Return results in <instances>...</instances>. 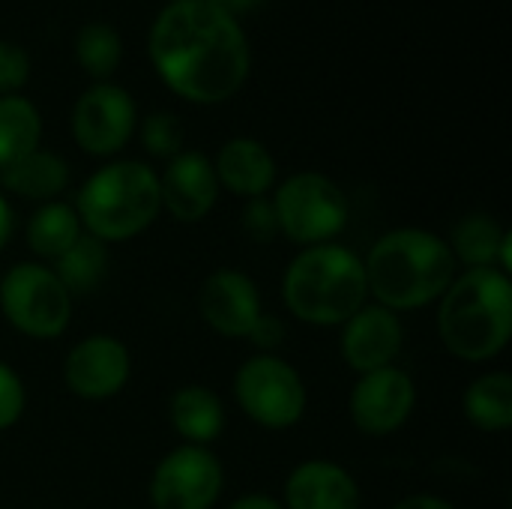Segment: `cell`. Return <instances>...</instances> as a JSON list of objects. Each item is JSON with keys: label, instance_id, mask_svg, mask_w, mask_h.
<instances>
[{"label": "cell", "instance_id": "1", "mask_svg": "<svg viewBox=\"0 0 512 509\" xmlns=\"http://www.w3.org/2000/svg\"><path fill=\"white\" fill-rule=\"evenodd\" d=\"M147 54L162 84L192 105L228 102L252 72L240 18L210 0H171L150 27Z\"/></svg>", "mask_w": 512, "mask_h": 509}, {"label": "cell", "instance_id": "2", "mask_svg": "<svg viewBox=\"0 0 512 509\" xmlns=\"http://www.w3.org/2000/svg\"><path fill=\"white\" fill-rule=\"evenodd\" d=\"M363 267L369 300L396 315L438 303L459 273L447 237L414 225L381 234L363 258Z\"/></svg>", "mask_w": 512, "mask_h": 509}, {"label": "cell", "instance_id": "3", "mask_svg": "<svg viewBox=\"0 0 512 509\" xmlns=\"http://www.w3.org/2000/svg\"><path fill=\"white\" fill-rule=\"evenodd\" d=\"M438 339L462 363H492L512 339V276L498 267L459 270L435 303Z\"/></svg>", "mask_w": 512, "mask_h": 509}, {"label": "cell", "instance_id": "4", "mask_svg": "<svg viewBox=\"0 0 512 509\" xmlns=\"http://www.w3.org/2000/svg\"><path fill=\"white\" fill-rule=\"evenodd\" d=\"M282 303L300 324L342 327L369 303L363 255L339 240L297 249L282 273Z\"/></svg>", "mask_w": 512, "mask_h": 509}, {"label": "cell", "instance_id": "5", "mask_svg": "<svg viewBox=\"0 0 512 509\" xmlns=\"http://www.w3.org/2000/svg\"><path fill=\"white\" fill-rule=\"evenodd\" d=\"M72 207L84 234L105 246L141 237L162 213L159 171L144 159H108L81 183Z\"/></svg>", "mask_w": 512, "mask_h": 509}, {"label": "cell", "instance_id": "6", "mask_svg": "<svg viewBox=\"0 0 512 509\" xmlns=\"http://www.w3.org/2000/svg\"><path fill=\"white\" fill-rule=\"evenodd\" d=\"M273 210L279 222V237L297 249L336 243L348 228L351 204L345 189L321 171H294L276 183Z\"/></svg>", "mask_w": 512, "mask_h": 509}, {"label": "cell", "instance_id": "7", "mask_svg": "<svg viewBox=\"0 0 512 509\" xmlns=\"http://www.w3.org/2000/svg\"><path fill=\"white\" fill-rule=\"evenodd\" d=\"M72 309V294L48 264L18 261L0 276V315L33 342L60 339L72 324Z\"/></svg>", "mask_w": 512, "mask_h": 509}, {"label": "cell", "instance_id": "8", "mask_svg": "<svg viewBox=\"0 0 512 509\" xmlns=\"http://www.w3.org/2000/svg\"><path fill=\"white\" fill-rule=\"evenodd\" d=\"M234 405L246 420L267 432L294 429L309 408L303 375L279 354H252L231 381Z\"/></svg>", "mask_w": 512, "mask_h": 509}, {"label": "cell", "instance_id": "9", "mask_svg": "<svg viewBox=\"0 0 512 509\" xmlns=\"http://www.w3.org/2000/svg\"><path fill=\"white\" fill-rule=\"evenodd\" d=\"M225 492V468L210 447L177 444L168 450L147 483L153 509H213Z\"/></svg>", "mask_w": 512, "mask_h": 509}, {"label": "cell", "instance_id": "10", "mask_svg": "<svg viewBox=\"0 0 512 509\" xmlns=\"http://www.w3.org/2000/svg\"><path fill=\"white\" fill-rule=\"evenodd\" d=\"M72 141L96 159H114L138 129V105L114 81H93L72 105Z\"/></svg>", "mask_w": 512, "mask_h": 509}, {"label": "cell", "instance_id": "11", "mask_svg": "<svg viewBox=\"0 0 512 509\" xmlns=\"http://www.w3.org/2000/svg\"><path fill=\"white\" fill-rule=\"evenodd\" d=\"M417 411V384L411 372L402 366H387L369 375H357L348 414L360 435L366 438H390L408 426Z\"/></svg>", "mask_w": 512, "mask_h": 509}, {"label": "cell", "instance_id": "12", "mask_svg": "<svg viewBox=\"0 0 512 509\" xmlns=\"http://www.w3.org/2000/svg\"><path fill=\"white\" fill-rule=\"evenodd\" d=\"M129 378L132 354L111 333H90L63 357V384L81 402H108L126 390Z\"/></svg>", "mask_w": 512, "mask_h": 509}, {"label": "cell", "instance_id": "13", "mask_svg": "<svg viewBox=\"0 0 512 509\" xmlns=\"http://www.w3.org/2000/svg\"><path fill=\"white\" fill-rule=\"evenodd\" d=\"M198 315L222 339H249L255 321L264 315L258 282L237 267L207 273L198 288Z\"/></svg>", "mask_w": 512, "mask_h": 509}, {"label": "cell", "instance_id": "14", "mask_svg": "<svg viewBox=\"0 0 512 509\" xmlns=\"http://www.w3.org/2000/svg\"><path fill=\"white\" fill-rule=\"evenodd\" d=\"M405 348V324L387 306L363 303L339 327V354L354 375H369L387 366H396Z\"/></svg>", "mask_w": 512, "mask_h": 509}, {"label": "cell", "instance_id": "15", "mask_svg": "<svg viewBox=\"0 0 512 509\" xmlns=\"http://www.w3.org/2000/svg\"><path fill=\"white\" fill-rule=\"evenodd\" d=\"M219 180L213 171V159L201 150H180L159 171V201L162 213H168L180 225L204 222L219 201Z\"/></svg>", "mask_w": 512, "mask_h": 509}, {"label": "cell", "instance_id": "16", "mask_svg": "<svg viewBox=\"0 0 512 509\" xmlns=\"http://www.w3.org/2000/svg\"><path fill=\"white\" fill-rule=\"evenodd\" d=\"M285 509H363L357 477L333 459H306L285 477Z\"/></svg>", "mask_w": 512, "mask_h": 509}, {"label": "cell", "instance_id": "17", "mask_svg": "<svg viewBox=\"0 0 512 509\" xmlns=\"http://www.w3.org/2000/svg\"><path fill=\"white\" fill-rule=\"evenodd\" d=\"M213 171H216L219 186L243 201L264 198L279 183V165L270 147L249 135L228 138L213 156Z\"/></svg>", "mask_w": 512, "mask_h": 509}, {"label": "cell", "instance_id": "18", "mask_svg": "<svg viewBox=\"0 0 512 509\" xmlns=\"http://www.w3.org/2000/svg\"><path fill=\"white\" fill-rule=\"evenodd\" d=\"M168 423L180 444L213 447L225 435L228 411L216 390L204 384H183L168 399Z\"/></svg>", "mask_w": 512, "mask_h": 509}, {"label": "cell", "instance_id": "19", "mask_svg": "<svg viewBox=\"0 0 512 509\" xmlns=\"http://www.w3.org/2000/svg\"><path fill=\"white\" fill-rule=\"evenodd\" d=\"M69 180H72L69 162L60 153L39 147L0 171V192L15 195L21 201L48 204V201H60V195L69 189Z\"/></svg>", "mask_w": 512, "mask_h": 509}, {"label": "cell", "instance_id": "20", "mask_svg": "<svg viewBox=\"0 0 512 509\" xmlns=\"http://www.w3.org/2000/svg\"><path fill=\"white\" fill-rule=\"evenodd\" d=\"M81 234H84L81 219H78L75 207L66 201L36 204V210L30 213V219L24 225V243H27L33 261L48 264V267L57 258H63L78 243Z\"/></svg>", "mask_w": 512, "mask_h": 509}, {"label": "cell", "instance_id": "21", "mask_svg": "<svg viewBox=\"0 0 512 509\" xmlns=\"http://www.w3.org/2000/svg\"><path fill=\"white\" fill-rule=\"evenodd\" d=\"M465 420L483 435H504L512 426V375L489 369L474 378L462 396Z\"/></svg>", "mask_w": 512, "mask_h": 509}, {"label": "cell", "instance_id": "22", "mask_svg": "<svg viewBox=\"0 0 512 509\" xmlns=\"http://www.w3.org/2000/svg\"><path fill=\"white\" fill-rule=\"evenodd\" d=\"M510 234V228L501 225L492 213H468L453 225L447 246L459 270H486L498 267L501 246Z\"/></svg>", "mask_w": 512, "mask_h": 509}, {"label": "cell", "instance_id": "23", "mask_svg": "<svg viewBox=\"0 0 512 509\" xmlns=\"http://www.w3.org/2000/svg\"><path fill=\"white\" fill-rule=\"evenodd\" d=\"M39 147H42L39 108L21 93L0 96V171Z\"/></svg>", "mask_w": 512, "mask_h": 509}, {"label": "cell", "instance_id": "24", "mask_svg": "<svg viewBox=\"0 0 512 509\" xmlns=\"http://www.w3.org/2000/svg\"><path fill=\"white\" fill-rule=\"evenodd\" d=\"M108 264H111V252L102 240L81 234L78 243L51 264V270L57 273V279L63 282V288L75 297H87L93 294L105 279H108Z\"/></svg>", "mask_w": 512, "mask_h": 509}, {"label": "cell", "instance_id": "25", "mask_svg": "<svg viewBox=\"0 0 512 509\" xmlns=\"http://www.w3.org/2000/svg\"><path fill=\"white\" fill-rule=\"evenodd\" d=\"M75 60L93 81H108L123 60V39L105 21H87L75 33Z\"/></svg>", "mask_w": 512, "mask_h": 509}, {"label": "cell", "instance_id": "26", "mask_svg": "<svg viewBox=\"0 0 512 509\" xmlns=\"http://www.w3.org/2000/svg\"><path fill=\"white\" fill-rule=\"evenodd\" d=\"M135 135H138L144 153L153 156V159H162V162H168L180 150H186L183 147V123L171 111H153V114H147L144 120H138Z\"/></svg>", "mask_w": 512, "mask_h": 509}, {"label": "cell", "instance_id": "27", "mask_svg": "<svg viewBox=\"0 0 512 509\" xmlns=\"http://www.w3.org/2000/svg\"><path fill=\"white\" fill-rule=\"evenodd\" d=\"M240 228H243V234H246L249 240H255V243H261V246L279 237V222H276V210H273L270 195L243 201Z\"/></svg>", "mask_w": 512, "mask_h": 509}, {"label": "cell", "instance_id": "28", "mask_svg": "<svg viewBox=\"0 0 512 509\" xmlns=\"http://www.w3.org/2000/svg\"><path fill=\"white\" fill-rule=\"evenodd\" d=\"M30 54L9 39H0V96H15L30 81Z\"/></svg>", "mask_w": 512, "mask_h": 509}, {"label": "cell", "instance_id": "29", "mask_svg": "<svg viewBox=\"0 0 512 509\" xmlns=\"http://www.w3.org/2000/svg\"><path fill=\"white\" fill-rule=\"evenodd\" d=\"M27 408V387L21 381V375L0 360V432L12 429Z\"/></svg>", "mask_w": 512, "mask_h": 509}, {"label": "cell", "instance_id": "30", "mask_svg": "<svg viewBox=\"0 0 512 509\" xmlns=\"http://www.w3.org/2000/svg\"><path fill=\"white\" fill-rule=\"evenodd\" d=\"M285 336H288L285 321H282L279 315L264 312V315L255 321V327H252V333H249L246 342H252L258 354H276V351L285 345Z\"/></svg>", "mask_w": 512, "mask_h": 509}, {"label": "cell", "instance_id": "31", "mask_svg": "<svg viewBox=\"0 0 512 509\" xmlns=\"http://www.w3.org/2000/svg\"><path fill=\"white\" fill-rule=\"evenodd\" d=\"M390 509H459L453 501L441 498V495H429V492H420V495H408L402 501H396Z\"/></svg>", "mask_w": 512, "mask_h": 509}, {"label": "cell", "instance_id": "32", "mask_svg": "<svg viewBox=\"0 0 512 509\" xmlns=\"http://www.w3.org/2000/svg\"><path fill=\"white\" fill-rule=\"evenodd\" d=\"M225 509H285L279 498L273 495H264V492H249V495H240L234 498Z\"/></svg>", "mask_w": 512, "mask_h": 509}, {"label": "cell", "instance_id": "33", "mask_svg": "<svg viewBox=\"0 0 512 509\" xmlns=\"http://www.w3.org/2000/svg\"><path fill=\"white\" fill-rule=\"evenodd\" d=\"M12 234H15V210H12L9 198L0 192V252L6 249V243L12 240Z\"/></svg>", "mask_w": 512, "mask_h": 509}, {"label": "cell", "instance_id": "34", "mask_svg": "<svg viewBox=\"0 0 512 509\" xmlns=\"http://www.w3.org/2000/svg\"><path fill=\"white\" fill-rule=\"evenodd\" d=\"M213 6H219V9H225L228 15H234V18H240L243 12H249V9H255L261 0H210Z\"/></svg>", "mask_w": 512, "mask_h": 509}]
</instances>
